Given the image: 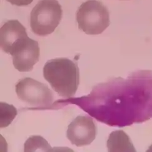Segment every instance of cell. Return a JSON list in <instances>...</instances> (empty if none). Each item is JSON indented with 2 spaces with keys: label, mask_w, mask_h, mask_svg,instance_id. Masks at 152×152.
<instances>
[{
  "label": "cell",
  "mask_w": 152,
  "mask_h": 152,
  "mask_svg": "<svg viewBox=\"0 0 152 152\" xmlns=\"http://www.w3.org/2000/svg\"><path fill=\"white\" fill-rule=\"evenodd\" d=\"M97 128L88 116H78L68 126L66 137L73 145L83 147L91 144L96 136Z\"/></svg>",
  "instance_id": "52a82bcc"
},
{
  "label": "cell",
  "mask_w": 152,
  "mask_h": 152,
  "mask_svg": "<svg viewBox=\"0 0 152 152\" xmlns=\"http://www.w3.org/2000/svg\"><path fill=\"white\" fill-rule=\"evenodd\" d=\"M102 107L96 119L125 126L152 118V72L139 71L126 80L116 78L98 88Z\"/></svg>",
  "instance_id": "6da1fadb"
},
{
  "label": "cell",
  "mask_w": 152,
  "mask_h": 152,
  "mask_svg": "<svg viewBox=\"0 0 152 152\" xmlns=\"http://www.w3.org/2000/svg\"><path fill=\"white\" fill-rule=\"evenodd\" d=\"M24 151H53L51 148L46 140L41 136H32L29 138L25 143Z\"/></svg>",
  "instance_id": "30bf717a"
},
{
  "label": "cell",
  "mask_w": 152,
  "mask_h": 152,
  "mask_svg": "<svg viewBox=\"0 0 152 152\" xmlns=\"http://www.w3.org/2000/svg\"><path fill=\"white\" fill-rule=\"evenodd\" d=\"M28 37L26 28L18 20H10L0 28V46L7 53L20 41Z\"/></svg>",
  "instance_id": "ba28073f"
},
{
  "label": "cell",
  "mask_w": 152,
  "mask_h": 152,
  "mask_svg": "<svg viewBox=\"0 0 152 152\" xmlns=\"http://www.w3.org/2000/svg\"><path fill=\"white\" fill-rule=\"evenodd\" d=\"M15 88L20 100L34 108H49L53 102V95L48 86L31 78L20 80Z\"/></svg>",
  "instance_id": "5b68a950"
},
{
  "label": "cell",
  "mask_w": 152,
  "mask_h": 152,
  "mask_svg": "<svg viewBox=\"0 0 152 152\" xmlns=\"http://www.w3.org/2000/svg\"><path fill=\"white\" fill-rule=\"evenodd\" d=\"M147 151H152V145H151L150 147H149L148 150H147Z\"/></svg>",
  "instance_id": "4fadbf2b"
},
{
  "label": "cell",
  "mask_w": 152,
  "mask_h": 152,
  "mask_svg": "<svg viewBox=\"0 0 152 152\" xmlns=\"http://www.w3.org/2000/svg\"><path fill=\"white\" fill-rule=\"evenodd\" d=\"M78 28L87 34L102 33L110 25L108 10L100 1L88 0L79 7L77 13Z\"/></svg>",
  "instance_id": "277c9868"
},
{
  "label": "cell",
  "mask_w": 152,
  "mask_h": 152,
  "mask_svg": "<svg viewBox=\"0 0 152 152\" xmlns=\"http://www.w3.org/2000/svg\"><path fill=\"white\" fill-rule=\"evenodd\" d=\"M17 114V110L13 105L0 103V127L3 128L9 126Z\"/></svg>",
  "instance_id": "8fae6325"
},
{
  "label": "cell",
  "mask_w": 152,
  "mask_h": 152,
  "mask_svg": "<svg viewBox=\"0 0 152 152\" xmlns=\"http://www.w3.org/2000/svg\"><path fill=\"white\" fill-rule=\"evenodd\" d=\"M108 151L110 152H135L136 150L126 134L122 130L113 132L107 141Z\"/></svg>",
  "instance_id": "9c48e42d"
},
{
  "label": "cell",
  "mask_w": 152,
  "mask_h": 152,
  "mask_svg": "<svg viewBox=\"0 0 152 152\" xmlns=\"http://www.w3.org/2000/svg\"><path fill=\"white\" fill-rule=\"evenodd\" d=\"M62 18L61 5L56 0H40L33 8L30 15L31 31L45 37L53 32Z\"/></svg>",
  "instance_id": "3957f363"
},
{
  "label": "cell",
  "mask_w": 152,
  "mask_h": 152,
  "mask_svg": "<svg viewBox=\"0 0 152 152\" xmlns=\"http://www.w3.org/2000/svg\"><path fill=\"white\" fill-rule=\"evenodd\" d=\"M43 76L58 95L71 98L79 85V68L77 64L68 58H55L48 61L43 68Z\"/></svg>",
  "instance_id": "7a4b0ae2"
},
{
  "label": "cell",
  "mask_w": 152,
  "mask_h": 152,
  "mask_svg": "<svg viewBox=\"0 0 152 152\" xmlns=\"http://www.w3.org/2000/svg\"><path fill=\"white\" fill-rule=\"evenodd\" d=\"M39 51L38 43L27 37L18 42L10 54L15 68L20 72H28L39 61Z\"/></svg>",
  "instance_id": "8992f818"
},
{
  "label": "cell",
  "mask_w": 152,
  "mask_h": 152,
  "mask_svg": "<svg viewBox=\"0 0 152 152\" xmlns=\"http://www.w3.org/2000/svg\"><path fill=\"white\" fill-rule=\"evenodd\" d=\"M11 4L22 7V6H27L32 3L33 0H7Z\"/></svg>",
  "instance_id": "7c38bea8"
}]
</instances>
